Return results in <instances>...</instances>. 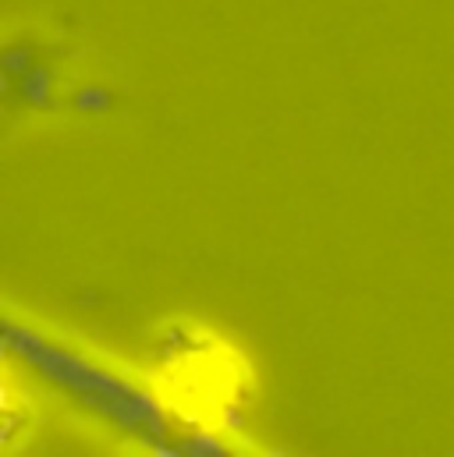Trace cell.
I'll use <instances>...</instances> for the list:
<instances>
[{"label": "cell", "mask_w": 454, "mask_h": 457, "mask_svg": "<svg viewBox=\"0 0 454 457\" xmlns=\"http://www.w3.org/2000/svg\"><path fill=\"white\" fill-rule=\"evenodd\" d=\"M252 376L238 351L221 337H192L189 347L171 354L156 369L153 394L196 429H221L231 422L238 401L245 397Z\"/></svg>", "instance_id": "cell-1"}]
</instances>
